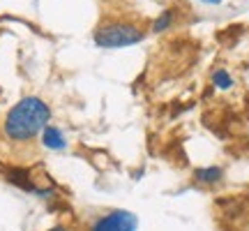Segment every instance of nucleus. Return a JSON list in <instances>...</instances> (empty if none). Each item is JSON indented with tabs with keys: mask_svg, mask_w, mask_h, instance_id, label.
<instances>
[{
	"mask_svg": "<svg viewBox=\"0 0 249 231\" xmlns=\"http://www.w3.org/2000/svg\"><path fill=\"white\" fill-rule=\"evenodd\" d=\"M224 180V169L217 167V164H210V167H198L194 169V183L203 187H214Z\"/></svg>",
	"mask_w": 249,
	"mask_h": 231,
	"instance_id": "nucleus-6",
	"label": "nucleus"
},
{
	"mask_svg": "<svg viewBox=\"0 0 249 231\" xmlns=\"http://www.w3.org/2000/svg\"><path fill=\"white\" fill-rule=\"evenodd\" d=\"M178 23V12L173 7H166V9H161L157 17L152 19V23H150V33H155V35H161V33H169L171 28Z\"/></svg>",
	"mask_w": 249,
	"mask_h": 231,
	"instance_id": "nucleus-7",
	"label": "nucleus"
},
{
	"mask_svg": "<svg viewBox=\"0 0 249 231\" xmlns=\"http://www.w3.org/2000/svg\"><path fill=\"white\" fill-rule=\"evenodd\" d=\"M198 2H203V5H222L224 0H198Z\"/></svg>",
	"mask_w": 249,
	"mask_h": 231,
	"instance_id": "nucleus-10",
	"label": "nucleus"
},
{
	"mask_svg": "<svg viewBox=\"0 0 249 231\" xmlns=\"http://www.w3.org/2000/svg\"><path fill=\"white\" fill-rule=\"evenodd\" d=\"M2 173H5V178H7V183H12L14 187H18L21 192H28V194L35 192L37 180L33 178L30 169H26V167H7Z\"/></svg>",
	"mask_w": 249,
	"mask_h": 231,
	"instance_id": "nucleus-5",
	"label": "nucleus"
},
{
	"mask_svg": "<svg viewBox=\"0 0 249 231\" xmlns=\"http://www.w3.org/2000/svg\"><path fill=\"white\" fill-rule=\"evenodd\" d=\"M51 118L53 111L46 99L37 95H26L5 114L0 123V134L9 146H18V148L33 146L35 141H39V134L51 123Z\"/></svg>",
	"mask_w": 249,
	"mask_h": 231,
	"instance_id": "nucleus-1",
	"label": "nucleus"
},
{
	"mask_svg": "<svg viewBox=\"0 0 249 231\" xmlns=\"http://www.w3.org/2000/svg\"><path fill=\"white\" fill-rule=\"evenodd\" d=\"M143 39H145V30L136 23H127V21L102 23L92 33V42L99 49H129V46L141 44Z\"/></svg>",
	"mask_w": 249,
	"mask_h": 231,
	"instance_id": "nucleus-2",
	"label": "nucleus"
},
{
	"mask_svg": "<svg viewBox=\"0 0 249 231\" xmlns=\"http://www.w3.org/2000/svg\"><path fill=\"white\" fill-rule=\"evenodd\" d=\"M46 231H74L70 224H53V227H49Z\"/></svg>",
	"mask_w": 249,
	"mask_h": 231,
	"instance_id": "nucleus-9",
	"label": "nucleus"
},
{
	"mask_svg": "<svg viewBox=\"0 0 249 231\" xmlns=\"http://www.w3.org/2000/svg\"><path fill=\"white\" fill-rule=\"evenodd\" d=\"M86 231H139V217L129 211L116 208V211L97 215L86 227Z\"/></svg>",
	"mask_w": 249,
	"mask_h": 231,
	"instance_id": "nucleus-3",
	"label": "nucleus"
},
{
	"mask_svg": "<svg viewBox=\"0 0 249 231\" xmlns=\"http://www.w3.org/2000/svg\"><path fill=\"white\" fill-rule=\"evenodd\" d=\"M39 143H42V148L49 153H65L70 148V139H67V134L62 132L58 125H46L42 134H39Z\"/></svg>",
	"mask_w": 249,
	"mask_h": 231,
	"instance_id": "nucleus-4",
	"label": "nucleus"
},
{
	"mask_svg": "<svg viewBox=\"0 0 249 231\" xmlns=\"http://www.w3.org/2000/svg\"><path fill=\"white\" fill-rule=\"evenodd\" d=\"M210 83H213V88L219 90V93H231V90L235 88V77H233L226 67H214V70L210 72Z\"/></svg>",
	"mask_w": 249,
	"mask_h": 231,
	"instance_id": "nucleus-8",
	"label": "nucleus"
}]
</instances>
